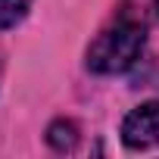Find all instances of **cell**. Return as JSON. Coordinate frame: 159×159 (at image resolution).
Listing matches in <instances>:
<instances>
[{"label": "cell", "mask_w": 159, "mask_h": 159, "mask_svg": "<svg viewBox=\"0 0 159 159\" xmlns=\"http://www.w3.org/2000/svg\"><path fill=\"white\" fill-rule=\"evenodd\" d=\"M143 44H147L143 25L134 19H119L109 28H103L88 47V69L97 75H122L140 59Z\"/></svg>", "instance_id": "obj_1"}, {"label": "cell", "mask_w": 159, "mask_h": 159, "mask_svg": "<svg viewBox=\"0 0 159 159\" xmlns=\"http://www.w3.org/2000/svg\"><path fill=\"white\" fill-rule=\"evenodd\" d=\"M122 140L128 150H147L159 147V100L140 103L131 109L122 122Z\"/></svg>", "instance_id": "obj_2"}, {"label": "cell", "mask_w": 159, "mask_h": 159, "mask_svg": "<svg viewBox=\"0 0 159 159\" xmlns=\"http://www.w3.org/2000/svg\"><path fill=\"white\" fill-rule=\"evenodd\" d=\"M47 140H50V147H53V150H72V147H75V140H78V128H75L72 122L59 119V122H53V125H50Z\"/></svg>", "instance_id": "obj_3"}, {"label": "cell", "mask_w": 159, "mask_h": 159, "mask_svg": "<svg viewBox=\"0 0 159 159\" xmlns=\"http://www.w3.org/2000/svg\"><path fill=\"white\" fill-rule=\"evenodd\" d=\"M31 0H0V28H13L25 19Z\"/></svg>", "instance_id": "obj_4"}, {"label": "cell", "mask_w": 159, "mask_h": 159, "mask_svg": "<svg viewBox=\"0 0 159 159\" xmlns=\"http://www.w3.org/2000/svg\"><path fill=\"white\" fill-rule=\"evenodd\" d=\"M156 13H159V0H156Z\"/></svg>", "instance_id": "obj_5"}]
</instances>
